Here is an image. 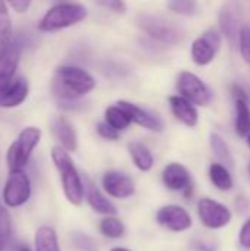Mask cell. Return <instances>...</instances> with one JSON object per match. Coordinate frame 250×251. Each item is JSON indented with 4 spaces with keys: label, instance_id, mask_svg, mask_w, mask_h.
<instances>
[{
    "label": "cell",
    "instance_id": "1",
    "mask_svg": "<svg viewBox=\"0 0 250 251\" xmlns=\"http://www.w3.org/2000/svg\"><path fill=\"white\" fill-rule=\"evenodd\" d=\"M96 88L94 78L84 69L63 65L55 71L52 81L53 94L63 101H74Z\"/></svg>",
    "mask_w": 250,
    "mask_h": 251
},
{
    "label": "cell",
    "instance_id": "2",
    "mask_svg": "<svg viewBox=\"0 0 250 251\" xmlns=\"http://www.w3.org/2000/svg\"><path fill=\"white\" fill-rule=\"evenodd\" d=\"M52 162L55 168L59 172L60 182H62V190L66 197V200L72 206H81L85 197V187L84 182L68 153L63 147H53L52 149Z\"/></svg>",
    "mask_w": 250,
    "mask_h": 251
},
{
    "label": "cell",
    "instance_id": "3",
    "mask_svg": "<svg viewBox=\"0 0 250 251\" xmlns=\"http://www.w3.org/2000/svg\"><path fill=\"white\" fill-rule=\"evenodd\" d=\"M87 18V9L78 3H59L50 7L38 22L43 32H55L80 24Z\"/></svg>",
    "mask_w": 250,
    "mask_h": 251
},
{
    "label": "cell",
    "instance_id": "4",
    "mask_svg": "<svg viewBox=\"0 0 250 251\" xmlns=\"http://www.w3.org/2000/svg\"><path fill=\"white\" fill-rule=\"evenodd\" d=\"M136 24L149 37L165 44H178L184 38V31L181 29V26L159 15L139 13L136 18Z\"/></svg>",
    "mask_w": 250,
    "mask_h": 251
},
{
    "label": "cell",
    "instance_id": "5",
    "mask_svg": "<svg viewBox=\"0 0 250 251\" xmlns=\"http://www.w3.org/2000/svg\"><path fill=\"white\" fill-rule=\"evenodd\" d=\"M40 138L41 131L37 126H27L19 132L6 153V163L10 172L22 171L25 168L34 149L40 143Z\"/></svg>",
    "mask_w": 250,
    "mask_h": 251
},
{
    "label": "cell",
    "instance_id": "6",
    "mask_svg": "<svg viewBox=\"0 0 250 251\" xmlns=\"http://www.w3.org/2000/svg\"><path fill=\"white\" fill-rule=\"evenodd\" d=\"M197 216H199L202 225L208 229L225 228L233 219V213L225 204H222L214 199H208V197H203L199 200Z\"/></svg>",
    "mask_w": 250,
    "mask_h": 251
},
{
    "label": "cell",
    "instance_id": "7",
    "mask_svg": "<svg viewBox=\"0 0 250 251\" xmlns=\"http://www.w3.org/2000/svg\"><path fill=\"white\" fill-rule=\"evenodd\" d=\"M177 88L180 91V96L186 97L196 106H208L214 99L209 87L197 75L187 71L178 75Z\"/></svg>",
    "mask_w": 250,
    "mask_h": 251
},
{
    "label": "cell",
    "instance_id": "8",
    "mask_svg": "<svg viewBox=\"0 0 250 251\" xmlns=\"http://www.w3.org/2000/svg\"><path fill=\"white\" fill-rule=\"evenodd\" d=\"M31 197V184L24 171L10 172L3 187V203L7 207H19Z\"/></svg>",
    "mask_w": 250,
    "mask_h": 251
},
{
    "label": "cell",
    "instance_id": "9",
    "mask_svg": "<svg viewBox=\"0 0 250 251\" xmlns=\"http://www.w3.org/2000/svg\"><path fill=\"white\" fill-rule=\"evenodd\" d=\"M156 222L171 232H184L193 225L192 215L184 207L177 204L162 206L156 212Z\"/></svg>",
    "mask_w": 250,
    "mask_h": 251
},
{
    "label": "cell",
    "instance_id": "10",
    "mask_svg": "<svg viewBox=\"0 0 250 251\" xmlns=\"http://www.w3.org/2000/svg\"><path fill=\"white\" fill-rule=\"evenodd\" d=\"M220 47H221V35L214 29H209L193 41L192 59L199 66L209 65L215 59V54L220 50Z\"/></svg>",
    "mask_w": 250,
    "mask_h": 251
},
{
    "label": "cell",
    "instance_id": "11",
    "mask_svg": "<svg viewBox=\"0 0 250 251\" xmlns=\"http://www.w3.org/2000/svg\"><path fill=\"white\" fill-rule=\"evenodd\" d=\"M102 185L108 196L113 199H128L134 196L136 185L131 176L119 171H108L102 176Z\"/></svg>",
    "mask_w": 250,
    "mask_h": 251
},
{
    "label": "cell",
    "instance_id": "12",
    "mask_svg": "<svg viewBox=\"0 0 250 251\" xmlns=\"http://www.w3.org/2000/svg\"><path fill=\"white\" fill-rule=\"evenodd\" d=\"M162 182L171 191H181L189 199L192 196L193 182L189 169L181 163H169L162 172Z\"/></svg>",
    "mask_w": 250,
    "mask_h": 251
},
{
    "label": "cell",
    "instance_id": "13",
    "mask_svg": "<svg viewBox=\"0 0 250 251\" xmlns=\"http://www.w3.org/2000/svg\"><path fill=\"white\" fill-rule=\"evenodd\" d=\"M19 47L13 41L0 53V93L13 82L19 65Z\"/></svg>",
    "mask_w": 250,
    "mask_h": 251
},
{
    "label": "cell",
    "instance_id": "14",
    "mask_svg": "<svg viewBox=\"0 0 250 251\" xmlns=\"http://www.w3.org/2000/svg\"><path fill=\"white\" fill-rule=\"evenodd\" d=\"M233 96L236 101V132L239 137L246 138L250 134V107L248 94L242 87H233Z\"/></svg>",
    "mask_w": 250,
    "mask_h": 251
},
{
    "label": "cell",
    "instance_id": "15",
    "mask_svg": "<svg viewBox=\"0 0 250 251\" xmlns=\"http://www.w3.org/2000/svg\"><path fill=\"white\" fill-rule=\"evenodd\" d=\"M84 187H85L87 203L96 213L103 215V216H116L118 215V209L115 207V204L91 181H85Z\"/></svg>",
    "mask_w": 250,
    "mask_h": 251
},
{
    "label": "cell",
    "instance_id": "16",
    "mask_svg": "<svg viewBox=\"0 0 250 251\" xmlns=\"http://www.w3.org/2000/svg\"><path fill=\"white\" fill-rule=\"evenodd\" d=\"M118 106H121L122 109H125L128 112V115L131 116V121L146 129H150V131H156V132H161L164 129V124L159 118H156L155 115L149 113L147 110L139 107L137 104L134 103H130V101H125V100H119L116 103Z\"/></svg>",
    "mask_w": 250,
    "mask_h": 251
},
{
    "label": "cell",
    "instance_id": "17",
    "mask_svg": "<svg viewBox=\"0 0 250 251\" xmlns=\"http://www.w3.org/2000/svg\"><path fill=\"white\" fill-rule=\"evenodd\" d=\"M168 101H169L172 115L181 124H184L186 126H190V128L197 125L199 115H197V110H196L194 104L190 100H187L183 96H171L168 99Z\"/></svg>",
    "mask_w": 250,
    "mask_h": 251
},
{
    "label": "cell",
    "instance_id": "18",
    "mask_svg": "<svg viewBox=\"0 0 250 251\" xmlns=\"http://www.w3.org/2000/svg\"><path fill=\"white\" fill-rule=\"evenodd\" d=\"M28 96V82L25 78H15L13 82L0 93V107L12 109L25 101Z\"/></svg>",
    "mask_w": 250,
    "mask_h": 251
},
{
    "label": "cell",
    "instance_id": "19",
    "mask_svg": "<svg viewBox=\"0 0 250 251\" xmlns=\"http://www.w3.org/2000/svg\"><path fill=\"white\" fill-rule=\"evenodd\" d=\"M52 131L65 150H68V151L77 150V134L68 119L62 118V116L56 118L52 122Z\"/></svg>",
    "mask_w": 250,
    "mask_h": 251
},
{
    "label": "cell",
    "instance_id": "20",
    "mask_svg": "<svg viewBox=\"0 0 250 251\" xmlns=\"http://www.w3.org/2000/svg\"><path fill=\"white\" fill-rule=\"evenodd\" d=\"M128 153L133 159V163L136 165V168L141 172H149L153 165H155V159L152 151L141 143L139 141H133L128 144Z\"/></svg>",
    "mask_w": 250,
    "mask_h": 251
},
{
    "label": "cell",
    "instance_id": "21",
    "mask_svg": "<svg viewBox=\"0 0 250 251\" xmlns=\"http://www.w3.org/2000/svg\"><path fill=\"white\" fill-rule=\"evenodd\" d=\"M34 251H60L57 234L52 226H40L34 237Z\"/></svg>",
    "mask_w": 250,
    "mask_h": 251
},
{
    "label": "cell",
    "instance_id": "22",
    "mask_svg": "<svg viewBox=\"0 0 250 251\" xmlns=\"http://www.w3.org/2000/svg\"><path fill=\"white\" fill-rule=\"evenodd\" d=\"M209 179L221 191H230L234 187L233 176L228 168L222 163H212L209 166Z\"/></svg>",
    "mask_w": 250,
    "mask_h": 251
},
{
    "label": "cell",
    "instance_id": "23",
    "mask_svg": "<svg viewBox=\"0 0 250 251\" xmlns=\"http://www.w3.org/2000/svg\"><path fill=\"white\" fill-rule=\"evenodd\" d=\"M209 144L212 149V153L215 154V157L220 160V163L225 165L227 168H233L234 166V159H233V153L228 147V144L224 141V138L215 132H212L209 135Z\"/></svg>",
    "mask_w": 250,
    "mask_h": 251
},
{
    "label": "cell",
    "instance_id": "24",
    "mask_svg": "<svg viewBox=\"0 0 250 251\" xmlns=\"http://www.w3.org/2000/svg\"><path fill=\"white\" fill-rule=\"evenodd\" d=\"M105 122H108L115 129L122 131V129H127L133 121H131V116L128 115V112L125 109H122L118 104H113L105 110Z\"/></svg>",
    "mask_w": 250,
    "mask_h": 251
},
{
    "label": "cell",
    "instance_id": "25",
    "mask_svg": "<svg viewBox=\"0 0 250 251\" xmlns=\"http://www.w3.org/2000/svg\"><path fill=\"white\" fill-rule=\"evenodd\" d=\"M99 231L103 237L118 240L125 234V225L116 216H105L99 224Z\"/></svg>",
    "mask_w": 250,
    "mask_h": 251
},
{
    "label": "cell",
    "instance_id": "26",
    "mask_svg": "<svg viewBox=\"0 0 250 251\" xmlns=\"http://www.w3.org/2000/svg\"><path fill=\"white\" fill-rule=\"evenodd\" d=\"M12 43V19L6 0H0V53Z\"/></svg>",
    "mask_w": 250,
    "mask_h": 251
},
{
    "label": "cell",
    "instance_id": "27",
    "mask_svg": "<svg viewBox=\"0 0 250 251\" xmlns=\"http://www.w3.org/2000/svg\"><path fill=\"white\" fill-rule=\"evenodd\" d=\"M168 9L178 15L190 16L197 12V3L196 0H169Z\"/></svg>",
    "mask_w": 250,
    "mask_h": 251
},
{
    "label": "cell",
    "instance_id": "28",
    "mask_svg": "<svg viewBox=\"0 0 250 251\" xmlns=\"http://www.w3.org/2000/svg\"><path fill=\"white\" fill-rule=\"evenodd\" d=\"M72 243L78 251H97V246L94 240L83 232H74Z\"/></svg>",
    "mask_w": 250,
    "mask_h": 251
},
{
    "label": "cell",
    "instance_id": "29",
    "mask_svg": "<svg viewBox=\"0 0 250 251\" xmlns=\"http://www.w3.org/2000/svg\"><path fill=\"white\" fill-rule=\"evenodd\" d=\"M12 234V222L7 210L4 207H0V240L7 243Z\"/></svg>",
    "mask_w": 250,
    "mask_h": 251
},
{
    "label": "cell",
    "instance_id": "30",
    "mask_svg": "<svg viewBox=\"0 0 250 251\" xmlns=\"http://www.w3.org/2000/svg\"><path fill=\"white\" fill-rule=\"evenodd\" d=\"M239 40H240V53L243 59L250 65V25H245L240 29Z\"/></svg>",
    "mask_w": 250,
    "mask_h": 251
},
{
    "label": "cell",
    "instance_id": "31",
    "mask_svg": "<svg viewBox=\"0 0 250 251\" xmlns=\"http://www.w3.org/2000/svg\"><path fill=\"white\" fill-rule=\"evenodd\" d=\"M221 28L222 32L228 37V38H234L237 37V24L234 21V18L228 13V12H222L221 13Z\"/></svg>",
    "mask_w": 250,
    "mask_h": 251
},
{
    "label": "cell",
    "instance_id": "32",
    "mask_svg": "<svg viewBox=\"0 0 250 251\" xmlns=\"http://www.w3.org/2000/svg\"><path fill=\"white\" fill-rule=\"evenodd\" d=\"M96 131L102 138H105L108 141H116L119 138V131L115 129L113 126H111L108 122H99L96 126Z\"/></svg>",
    "mask_w": 250,
    "mask_h": 251
},
{
    "label": "cell",
    "instance_id": "33",
    "mask_svg": "<svg viewBox=\"0 0 250 251\" xmlns=\"http://www.w3.org/2000/svg\"><path fill=\"white\" fill-rule=\"evenodd\" d=\"M100 6L115 12V13H125L127 6L124 3V0H96Z\"/></svg>",
    "mask_w": 250,
    "mask_h": 251
},
{
    "label": "cell",
    "instance_id": "34",
    "mask_svg": "<svg viewBox=\"0 0 250 251\" xmlns=\"http://www.w3.org/2000/svg\"><path fill=\"white\" fill-rule=\"evenodd\" d=\"M239 244L243 249L250 250V219H248L242 225V228H240V232H239Z\"/></svg>",
    "mask_w": 250,
    "mask_h": 251
},
{
    "label": "cell",
    "instance_id": "35",
    "mask_svg": "<svg viewBox=\"0 0 250 251\" xmlns=\"http://www.w3.org/2000/svg\"><path fill=\"white\" fill-rule=\"evenodd\" d=\"M32 0H7V3L12 6V9L18 13H25L28 7L31 6Z\"/></svg>",
    "mask_w": 250,
    "mask_h": 251
},
{
    "label": "cell",
    "instance_id": "36",
    "mask_svg": "<svg viewBox=\"0 0 250 251\" xmlns=\"http://www.w3.org/2000/svg\"><path fill=\"white\" fill-rule=\"evenodd\" d=\"M12 251H31V250H29V247H28L27 244H24V243H19V244H16V246L12 249Z\"/></svg>",
    "mask_w": 250,
    "mask_h": 251
},
{
    "label": "cell",
    "instance_id": "37",
    "mask_svg": "<svg viewBox=\"0 0 250 251\" xmlns=\"http://www.w3.org/2000/svg\"><path fill=\"white\" fill-rule=\"evenodd\" d=\"M111 251H131V250H128V249H125V247H113V249H111Z\"/></svg>",
    "mask_w": 250,
    "mask_h": 251
},
{
    "label": "cell",
    "instance_id": "38",
    "mask_svg": "<svg viewBox=\"0 0 250 251\" xmlns=\"http://www.w3.org/2000/svg\"><path fill=\"white\" fill-rule=\"evenodd\" d=\"M4 244H6V243L0 240V251H3V249H4Z\"/></svg>",
    "mask_w": 250,
    "mask_h": 251
},
{
    "label": "cell",
    "instance_id": "39",
    "mask_svg": "<svg viewBox=\"0 0 250 251\" xmlns=\"http://www.w3.org/2000/svg\"><path fill=\"white\" fill-rule=\"evenodd\" d=\"M246 143H248V146H249V147H250V134H249V135H248V137H246Z\"/></svg>",
    "mask_w": 250,
    "mask_h": 251
},
{
    "label": "cell",
    "instance_id": "40",
    "mask_svg": "<svg viewBox=\"0 0 250 251\" xmlns=\"http://www.w3.org/2000/svg\"><path fill=\"white\" fill-rule=\"evenodd\" d=\"M249 174H250V165H249Z\"/></svg>",
    "mask_w": 250,
    "mask_h": 251
}]
</instances>
